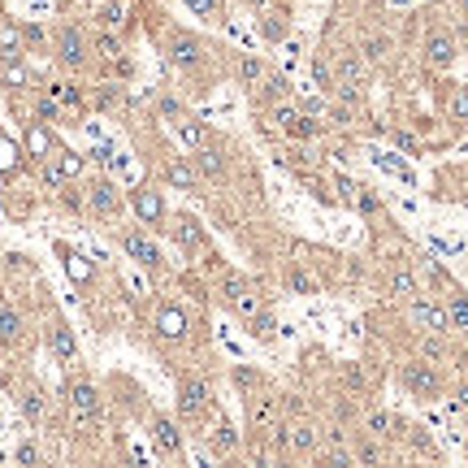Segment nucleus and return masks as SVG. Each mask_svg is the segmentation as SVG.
<instances>
[{"label": "nucleus", "mask_w": 468, "mask_h": 468, "mask_svg": "<svg viewBox=\"0 0 468 468\" xmlns=\"http://www.w3.org/2000/svg\"><path fill=\"white\" fill-rule=\"evenodd\" d=\"M386 53H390V35H382V31L365 35V44H360V57L365 61H386Z\"/></svg>", "instance_id": "473e14b6"}, {"label": "nucleus", "mask_w": 468, "mask_h": 468, "mask_svg": "<svg viewBox=\"0 0 468 468\" xmlns=\"http://www.w3.org/2000/svg\"><path fill=\"white\" fill-rule=\"evenodd\" d=\"M455 408L468 412V382H460V386H455Z\"/></svg>", "instance_id": "603ef678"}, {"label": "nucleus", "mask_w": 468, "mask_h": 468, "mask_svg": "<svg viewBox=\"0 0 468 468\" xmlns=\"http://www.w3.org/2000/svg\"><path fill=\"white\" fill-rule=\"evenodd\" d=\"M386 291L395 295V299H412V295H416V278H412L408 269H395L386 282Z\"/></svg>", "instance_id": "f704fd0d"}, {"label": "nucleus", "mask_w": 468, "mask_h": 468, "mask_svg": "<svg viewBox=\"0 0 468 468\" xmlns=\"http://www.w3.org/2000/svg\"><path fill=\"white\" fill-rule=\"evenodd\" d=\"M117 243H122V252L135 260L139 269H161V248H156V239L148 234V226H126V230H117Z\"/></svg>", "instance_id": "20e7f679"}, {"label": "nucleus", "mask_w": 468, "mask_h": 468, "mask_svg": "<svg viewBox=\"0 0 468 468\" xmlns=\"http://www.w3.org/2000/svg\"><path fill=\"white\" fill-rule=\"evenodd\" d=\"M48 53H53V61H57L65 74H83V70L92 65V26H83V22H74V18L53 22Z\"/></svg>", "instance_id": "f257e3e1"}, {"label": "nucleus", "mask_w": 468, "mask_h": 468, "mask_svg": "<svg viewBox=\"0 0 468 468\" xmlns=\"http://www.w3.org/2000/svg\"><path fill=\"white\" fill-rule=\"evenodd\" d=\"M351 209H360V213H377L382 204H377V195H373V191H365V187H360V191H356V200H351Z\"/></svg>", "instance_id": "79ce46f5"}, {"label": "nucleus", "mask_w": 468, "mask_h": 468, "mask_svg": "<svg viewBox=\"0 0 468 468\" xmlns=\"http://www.w3.org/2000/svg\"><path fill=\"white\" fill-rule=\"evenodd\" d=\"M174 126H178V135L187 139V148H204V143H209V131H204V126H200V122H191V117H174Z\"/></svg>", "instance_id": "c756f323"}, {"label": "nucleus", "mask_w": 468, "mask_h": 468, "mask_svg": "<svg viewBox=\"0 0 468 468\" xmlns=\"http://www.w3.org/2000/svg\"><path fill=\"white\" fill-rule=\"evenodd\" d=\"M35 117H39V122H48V126H57L61 117H65V109H61L48 92H39V96H35Z\"/></svg>", "instance_id": "c9c22d12"}, {"label": "nucleus", "mask_w": 468, "mask_h": 468, "mask_svg": "<svg viewBox=\"0 0 468 468\" xmlns=\"http://www.w3.org/2000/svg\"><path fill=\"white\" fill-rule=\"evenodd\" d=\"M126 209L139 217V226H148V230H156V226H165L170 221V213H165V195L156 191V187H135V191L126 195Z\"/></svg>", "instance_id": "423d86ee"}, {"label": "nucleus", "mask_w": 468, "mask_h": 468, "mask_svg": "<svg viewBox=\"0 0 468 468\" xmlns=\"http://www.w3.org/2000/svg\"><path fill=\"white\" fill-rule=\"evenodd\" d=\"M265 57H256V53H239V61H234V74H239V83L243 87H256L260 78H265Z\"/></svg>", "instance_id": "393cba45"}, {"label": "nucleus", "mask_w": 468, "mask_h": 468, "mask_svg": "<svg viewBox=\"0 0 468 468\" xmlns=\"http://www.w3.org/2000/svg\"><path fill=\"white\" fill-rule=\"evenodd\" d=\"M83 195H87V213L96 221H117L126 213V195L113 182V174H96L92 182H83Z\"/></svg>", "instance_id": "f03ea898"}, {"label": "nucleus", "mask_w": 468, "mask_h": 468, "mask_svg": "<svg viewBox=\"0 0 468 468\" xmlns=\"http://www.w3.org/2000/svg\"><path fill=\"white\" fill-rule=\"evenodd\" d=\"M399 382H404V390L421 395V399L443 395V373H438V365H434V360H408V365L399 369Z\"/></svg>", "instance_id": "0eeeda50"}, {"label": "nucleus", "mask_w": 468, "mask_h": 468, "mask_svg": "<svg viewBox=\"0 0 468 468\" xmlns=\"http://www.w3.org/2000/svg\"><path fill=\"white\" fill-rule=\"evenodd\" d=\"M287 438H291L295 451H312V447H317V429H312V425H287Z\"/></svg>", "instance_id": "4c0bfd02"}, {"label": "nucleus", "mask_w": 468, "mask_h": 468, "mask_svg": "<svg viewBox=\"0 0 468 468\" xmlns=\"http://www.w3.org/2000/svg\"><path fill=\"white\" fill-rule=\"evenodd\" d=\"M26 330H31V326H26V312L18 308V304H5V299H0V347H22V343H26Z\"/></svg>", "instance_id": "ddd939ff"}, {"label": "nucleus", "mask_w": 468, "mask_h": 468, "mask_svg": "<svg viewBox=\"0 0 468 468\" xmlns=\"http://www.w3.org/2000/svg\"><path fill=\"white\" fill-rule=\"evenodd\" d=\"M44 347H48V356H53L57 365H74V360H78V338H74V330H70L61 317H53V321H48V330H44Z\"/></svg>", "instance_id": "9b49d317"}, {"label": "nucleus", "mask_w": 468, "mask_h": 468, "mask_svg": "<svg viewBox=\"0 0 468 468\" xmlns=\"http://www.w3.org/2000/svg\"><path fill=\"white\" fill-rule=\"evenodd\" d=\"M334 83H360V87H365V57H360V53H338Z\"/></svg>", "instance_id": "bb28decb"}, {"label": "nucleus", "mask_w": 468, "mask_h": 468, "mask_svg": "<svg viewBox=\"0 0 468 468\" xmlns=\"http://www.w3.org/2000/svg\"><path fill=\"white\" fill-rule=\"evenodd\" d=\"M14 460H18V464H39V460H44V451H39L35 443H22V447L14 451Z\"/></svg>", "instance_id": "c03bdc74"}, {"label": "nucleus", "mask_w": 468, "mask_h": 468, "mask_svg": "<svg viewBox=\"0 0 468 468\" xmlns=\"http://www.w3.org/2000/svg\"><path fill=\"white\" fill-rule=\"evenodd\" d=\"M53 161H57V170H61V178H65V182H70V178H78V174H83V165H87V161H83L78 152H70V148H57V152H53Z\"/></svg>", "instance_id": "72a5a7b5"}, {"label": "nucleus", "mask_w": 468, "mask_h": 468, "mask_svg": "<svg viewBox=\"0 0 468 468\" xmlns=\"http://www.w3.org/2000/svg\"><path fill=\"white\" fill-rule=\"evenodd\" d=\"M248 330H252L256 343H273V338H278V317L260 308L256 317H248Z\"/></svg>", "instance_id": "c85d7f7f"}, {"label": "nucleus", "mask_w": 468, "mask_h": 468, "mask_svg": "<svg viewBox=\"0 0 468 468\" xmlns=\"http://www.w3.org/2000/svg\"><path fill=\"white\" fill-rule=\"evenodd\" d=\"M170 234H174V243L182 248V252H195V248H204V226H200L195 217H174Z\"/></svg>", "instance_id": "4be33fe9"}, {"label": "nucleus", "mask_w": 468, "mask_h": 468, "mask_svg": "<svg viewBox=\"0 0 468 468\" xmlns=\"http://www.w3.org/2000/svg\"><path fill=\"white\" fill-rule=\"evenodd\" d=\"M70 278H74V282H87V278H92V269H87L83 256H70Z\"/></svg>", "instance_id": "09e8293b"}, {"label": "nucleus", "mask_w": 468, "mask_h": 468, "mask_svg": "<svg viewBox=\"0 0 468 468\" xmlns=\"http://www.w3.org/2000/svg\"><path fill=\"white\" fill-rule=\"evenodd\" d=\"M312 78H317V87L330 96V87H334V70H330V61L326 57H312Z\"/></svg>", "instance_id": "ea45409f"}, {"label": "nucleus", "mask_w": 468, "mask_h": 468, "mask_svg": "<svg viewBox=\"0 0 468 468\" xmlns=\"http://www.w3.org/2000/svg\"><path fill=\"white\" fill-rule=\"evenodd\" d=\"M65 404H70L78 425H92L100 412H104V404H100V386L92 382V377H70V382H65Z\"/></svg>", "instance_id": "7ed1b4c3"}, {"label": "nucleus", "mask_w": 468, "mask_h": 468, "mask_svg": "<svg viewBox=\"0 0 468 468\" xmlns=\"http://www.w3.org/2000/svg\"><path fill=\"white\" fill-rule=\"evenodd\" d=\"M356 460H382V447H377V443H365V447L356 451Z\"/></svg>", "instance_id": "3c124183"}, {"label": "nucleus", "mask_w": 468, "mask_h": 468, "mask_svg": "<svg viewBox=\"0 0 468 468\" xmlns=\"http://www.w3.org/2000/svg\"><path fill=\"white\" fill-rule=\"evenodd\" d=\"M182 5L191 9L195 18H209V14H217V5H221V0H182Z\"/></svg>", "instance_id": "a18cd8bd"}, {"label": "nucleus", "mask_w": 468, "mask_h": 468, "mask_svg": "<svg viewBox=\"0 0 468 468\" xmlns=\"http://www.w3.org/2000/svg\"><path fill=\"white\" fill-rule=\"evenodd\" d=\"M165 57H170V65H178V70H200L204 57H209V48H204V39L191 35V31H170V35H165Z\"/></svg>", "instance_id": "39448f33"}, {"label": "nucleus", "mask_w": 468, "mask_h": 468, "mask_svg": "<svg viewBox=\"0 0 468 468\" xmlns=\"http://www.w3.org/2000/svg\"><path fill=\"white\" fill-rule=\"evenodd\" d=\"M213 447H217V455H230V451L239 447V429H234V425H217Z\"/></svg>", "instance_id": "58836bf2"}, {"label": "nucleus", "mask_w": 468, "mask_h": 468, "mask_svg": "<svg viewBox=\"0 0 468 468\" xmlns=\"http://www.w3.org/2000/svg\"><path fill=\"white\" fill-rule=\"evenodd\" d=\"M408 317L421 326L425 334H447L451 330V321H447V304H438V299H429V295H412V304H408Z\"/></svg>", "instance_id": "9d476101"}, {"label": "nucleus", "mask_w": 468, "mask_h": 468, "mask_svg": "<svg viewBox=\"0 0 468 468\" xmlns=\"http://www.w3.org/2000/svg\"><path fill=\"white\" fill-rule=\"evenodd\" d=\"M226 304H230L239 317H256V312L265 308V299H260L248 282H239V278H230V282H226Z\"/></svg>", "instance_id": "a211bd4d"}, {"label": "nucleus", "mask_w": 468, "mask_h": 468, "mask_svg": "<svg viewBox=\"0 0 468 468\" xmlns=\"http://www.w3.org/2000/svg\"><path fill=\"white\" fill-rule=\"evenodd\" d=\"M44 92L57 100L65 113H83V109H87V92H83V83H74V78H53Z\"/></svg>", "instance_id": "f3484780"}, {"label": "nucleus", "mask_w": 468, "mask_h": 468, "mask_svg": "<svg viewBox=\"0 0 468 468\" xmlns=\"http://www.w3.org/2000/svg\"><path fill=\"white\" fill-rule=\"evenodd\" d=\"M447 321H451V330L468 334V299L460 291H451V299H447Z\"/></svg>", "instance_id": "7c9ffc66"}, {"label": "nucleus", "mask_w": 468, "mask_h": 468, "mask_svg": "<svg viewBox=\"0 0 468 468\" xmlns=\"http://www.w3.org/2000/svg\"><path fill=\"white\" fill-rule=\"evenodd\" d=\"M209 404H213V390H209L204 377H182V382H178V416H182L187 425H195V421L209 412Z\"/></svg>", "instance_id": "6e6552de"}, {"label": "nucleus", "mask_w": 468, "mask_h": 468, "mask_svg": "<svg viewBox=\"0 0 468 468\" xmlns=\"http://www.w3.org/2000/svg\"><path fill=\"white\" fill-rule=\"evenodd\" d=\"M53 152H57V139H53V126L48 122H26V156L31 161H53Z\"/></svg>", "instance_id": "2eb2a0df"}, {"label": "nucleus", "mask_w": 468, "mask_h": 468, "mask_svg": "<svg viewBox=\"0 0 468 468\" xmlns=\"http://www.w3.org/2000/svg\"><path fill=\"white\" fill-rule=\"evenodd\" d=\"M70 5H74V9H87V14H92V9H96L100 0H70Z\"/></svg>", "instance_id": "864d4df0"}, {"label": "nucleus", "mask_w": 468, "mask_h": 468, "mask_svg": "<svg viewBox=\"0 0 468 468\" xmlns=\"http://www.w3.org/2000/svg\"><path fill=\"white\" fill-rule=\"evenodd\" d=\"M365 429H369V438H395L399 421H395V412H386V408H369L365 412Z\"/></svg>", "instance_id": "a878e982"}, {"label": "nucleus", "mask_w": 468, "mask_h": 468, "mask_svg": "<svg viewBox=\"0 0 468 468\" xmlns=\"http://www.w3.org/2000/svg\"><path fill=\"white\" fill-rule=\"evenodd\" d=\"M122 57H126V35L92 26V61H100V65H113V61H122Z\"/></svg>", "instance_id": "dca6fc26"}, {"label": "nucleus", "mask_w": 468, "mask_h": 468, "mask_svg": "<svg viewBox=\"0 0 468 468\" xmlns=\"http://www.w3.org/2000/svg\"><path fill=\"white\" fill-rule=\"evenodd\" d=\"M191 165H195V174H204V178H226V156H221V148H213V143L195 148Z\"/></svg>", "instance_id": "412c9836"}, {"label": "nucleus", "mask_w": 468, "mask_h": 468, "mask_svg": "<svg viewBox=\"0 0 468 468\" xmlns=\"http://www.w3.org/2000/svg\"><path fill=\"white\" fill-rule=\"evenodd\" d=\"M0 83L9 87V92H31V70H26V57H9L0 61Z\"/></svg>", "instance_id": "5701e85b"}, {"label": "nucleus", "mask_w": 468, "mask_h": 468, "mask_svg": "<svg viewBox=\"0 0 468 468\" xmlns=\"http://www.w3.org/2000/svg\"><path fill=\"white\" fill-rule=\"evenodd\" d=\"M18 408H22V416H26L31 425H44V421H48V395H44L39 386H26L18 395Z\"/></svg>", "instance_id": "b1692460"}, {"label": "nucleus", "mask_w": 468, "mask_h": 468, "mask_svg": "<svg viewBox=\"0 0 468 468\" xmlns=\"http://www.w3.org/2000/svg\"><path fill=\"white\" fill-rule=\"evenodd\" d=\"M161 182L174 187V191H195V187H200V174H195L191 156H170V161L161 165Z\"/></svg>", "instance_id": "4468645a"}, {"label": "nucleus", "mask_w": 468, "mask_h": 468, "mask_svg": "<svg viewBox=\"0 0 468 468\" xmlns=\"http://www.w3.org/2000/svg\"><path fill=\"white\" fill-rule=\"evenodd\" d=\"M152 443L161 455H182V434L170 416H152Z\"/></svg>", "instance_id": "aec40b11"}, {"label": "nucleus", "mask_w": 468, "mask_h": 468, "mask_svg": "<svg viewBox=\"0 0 468 468\" xmlns=\"http://www.w3.org/2000/svg\"><path fill=\"white\" fill-rule=\"evenodd\" d=\"M334 187H338V200H343V204H351V200H356V191H360V187H356V182H351V178H334Z\"/></svg>", "instance_id": "49530a36"}, {"label": "nucleus", "mask_w": 468, "mask_h": 468, "mask_svg": "<svg viewBox=\"0 0 468 468\" xmlns=\"http://www.w3.org/2000/svg\"><path fill=\"white\" fill-rule=\"evenodd\" d=\"M390 139H395V143H399V148H404V152H412V156L421 152V143H416V139H412L408 131H395V135H390Z\"/></svg>", "instance_id": "8fccbe9b"}, {"label": "nucleus", "mask_w": 468, "mask_h": 468, "mask_svg": "<svg viewBox=\"0 0 468 468\" xmlns=\"http://www.w3.org/2000/svg\"><path fill=\"white\" fill-rule=\"evenodd\" d=\"M421 356H425V360H443V343H438V334H429L425 343H421Z\"/></svg>", "instance_id": "de8ad7c7"}, {"label": "nucleus", "mask_w": 468, "mask_h": 468, "mask_svg": "<svg viewBox=\"0 0 468 468\" xmlns=\"http://www.w3.org/2000/svg\"><path fill=\"white\" fill-rule=\"evenodd\" d=\"M455 57H460V53H455V39L451 35H429L425 39V65L429 70H451Z\"/></svg>", "instance_id": "6ab92c4d"}, {"label": "nucleus", "mask_w": 468, "mask_h": 468, "mask_svg": "<svg viewBox=\"0 0 468 468\" xmlns=\"http://www.w3.org/2000/svg\"><path fill=\"white\" fill-rule=\"evenodd\" d=\"M156 334H165V338H182L187 334V317L178 308H161L156 312Z\"/></svg>", "instance_id": "cd10ccee"}, {"label": "nucleus", "mask_w": 468, "mask_h": 468, "mask_svg": "<svg viewBox=\"0 0 468 468\" xmlns=\"http://www.w3.org/2000/svg\"><path fill=\"white\" fill-rule=\"evenodd\" d=\"M447 113H451V122H460V126H468V87H451Z\"/></svg>", "instance_id": "e433bc0d"}, {"label": "nucleus", "mask_w": 468, "mask_h": 468, "mask_svg": "<svg viewBox=\"0 0 468 468\" xmlns=\"http://www.w3.org/2000/svg\"><path fill=\"white\" fill-rule=\"evenodd\" d=\"M273 122H278V131L287 139H312V135H321V122L308 113H299L295 104H278L273 109Z\"/></svg>", "instance_id": "f8f14e48"}, {"label": "nucleus", "mask_w": 468, "mask_h": 468, "mask_svg": "<svg viewBox=\"0 0 468 468\" xmlns=\"http://www.w3.org/2000/svg\"><path fill=\"white\" fill-rule=\"evenodd\" d=\"M92 26L126 35L135 26V0H100L96 9H92Z\"/></svg>", "instance_id": "1a4fd4ad"}, {"label": "nucleus", "mask_w": 468, "mask_h": 468, "mask_svg": "<svg viewBox=\"0 0 468 468\" xmlns=\"http://www.w3.org/2000/svg\"><path fill=\"white\" fill-rule=\"evenodd\" d=\"M260 87H265V96L269 100H287L295 92L291 87V78L287 74H278V70H265V78H260Z\"/></svg>", "instance_id": "2f4dec72"}, {"label": "nucleus", "mask_w": 468, "mask_h": 468, "mask_svg": "<svg viewBox=\"0 0 468 468\" xmlns=\"http://www.w3.org/2000/svg\"><path fill=\"white\" fill-rule=\"evenodd\" d=\"M287 287H291V291H304V295L317 291V287H312V278H308V273H299V269L287 273Z\"/></svg>", "instance_id": "37998d69"}, {"label": "nucleus", "mask_w": 468, "mask_h": 468, "mask_svg": "<svg viewBox=\"0 0 468 468\" xmlns=\"http://www.w3.org/2000/svg\"><path fill=\"white\" fill-rule=\"evenodd\" d=\"M260 35L269 39V44H278V39L287 35V14H273V18H269V22L260 18Z\"/></svg>", "instance_id": "a19ab883"}]
</instances>
